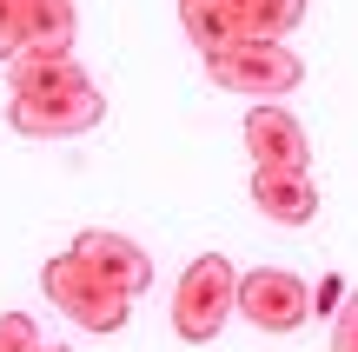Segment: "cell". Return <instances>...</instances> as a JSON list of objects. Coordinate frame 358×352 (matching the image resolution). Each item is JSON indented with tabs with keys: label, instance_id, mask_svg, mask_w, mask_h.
<instances>
[{
	"label": "cell",
	"instance_id": "obj_16",
	"mask_svg": "<svg viewBox=\"0 0 358 352\" xmlns=\"http://www.w3.org/2000/svg\"><path fill=\"white\" fill-rule=\"evenodd\" d=\"M312 306H319V313H325V319H332V313H338V306H345V279H338V273H332V279H325V286H319V293H312Z\"/></svg>",
	"mask_w": 358,
	"mask_h": 352
},
{
	"label": "cell",
	"instance_id": "obj_8",
	"mask_svg": "<svg viewBox=\"0 0 358 352\" xmlns=\"http://www.w3.org/2000/svg\"><path fill=\"white\" fill-rule=\"evenodd\" d=\"M252 206L272 226H306L319 213V186L306 173H292V167H252Z\"/></svg>",
	"mask_w": 358,
	"mask_h": 352
},
{
	"label": "cell",
	"instance_id": "obj_14",
	"mask_svg": "<svg viewBox=\"0 0 358 352\" xmlns=\"http://www.w3.org/2000/svg\"><path fill=\"white\" fill-rule=\"evenodd\" d=\"M332 352H358V293H345V306L332 313Z\"/></svg>",
	"mask_w": 358,
	"mask_h": 352
},
{
	"label": "cell",
	"instance_id": "obj_12",
	"mask_svg": "<svg viewBox=\"0 0 358 352\" xmlns=\"http://www.w3.org/2000/svg\"><path fill=\"white\" fill-rule=\"evenodd\" d=\"M245 7V40H285L306 20V0H239Z\"/></svg>",
	"mask_w": 358,
	"mask_h": 352
},
{
	"label": "cell",
	"instance_id": "obj_4",
	"mask_svg": "<svg viewBox=\"0 0 358 352\" xmlns=\"http://www.w3.org/2000/svg\"><path fill=\"white\" fill-rule=\"evenodd\" d=\"M106 120V93L93 87H66V93H7V127L27 140H73L93 133Z\"/></svg>",
	"mask_w": 358,
	"mask_h": 352
},
{
	"label": "cell",
	"instance_id": "obj_10",
	"mask_svg": "<svg viewBox=\"0 0 358 352\" xmlns=\"http://www.w3.org/2000/svg\"><path fill=\"white\" fill-rule=\"evenodd\" d=\"M179 27L199 53H213V47L245 40V7L239 0H179Z\"/></svg>",
	"mask_w": 358,
	"mask_h": 352
},
{
	"label": "cell",
	"instance_id": "obj_15",
	"mask_svg": "<svg viewBox=\"0 0 358 352\" xmlns=\"http://www.w3.org/2000/svg\"><path fill=\"white\" fill-rule=\"evenodd\" d=\"M20 53V20H13V0H0V60Z\"/></svg>",
	"mask_w": 358,
	"mask_h": 352
},
{
	"label": "cell",
	"instance_id": "obj_13",
	"mask_svg": "<svg viewBox=\"0 0 358 352\" xmlns=\"http://www.w3.org/2000/svg\"><path fill=\"white\" fill-rule=\"evenodd\" d=\"M0 352H40V326L27 313H0Z\"/></svg>",
	"mask_w": 358,
	"mask_h": 352
},
{
	"label": "cell",
	"instance_id": "obj_2",
	"mask_svg": "<svg viewBox=\"0 0 358 352\" xmlns=\"http://www.w3.org/2000/svg\"><path fill=\"white\" fill-rule=\"evenodd\" d=\"M206 73L219 80L226 93H252V100H285V93L306 80L299 53L285 40H232V47L206 53Z\"/></svg>",
	"mask_w": 358,
	"mask_h": 352
},
{
	"label": "cell",
	"instance_id": "obj_1",
	"mask_svg": "<svg viewBox=\"0 0 358 352\" xmlns=\"http://www.w3.org/2000/svg\"><path fill=\"white\" fill-rule=\"evenodd\" d=\"M232 306H239V273H232V260L226 253H199V260L179 273V286H173V332L186 346H206V339H219Z\"/></svg>",
	"mask_w": 358,
	"mask_h": 352
},
{
	"label": "cell",
	"instance_id": "obj_5",
	"mask_svg": "<svg viewBox=\"0 0 358 352\" xmlns=\"http://www.w3.org/2000/svg\"><path fill=\"white\" fill-rule=\"evenodd\" d=\"M239 313L252 319L259 332H299L319 306H312V286L285 266H252L239 273Z\"/></svg>",
	"mask_w": 358,
	"mask_h": 352
},
{
	"label": "cell",
	"instance_id": "obj_6",
	"mask_svg": "<svg viewBox=\"0 0 358 352\" xmlns=\"http://www.w3.org/2000/svg\"><path fill=\"white\" fill-rule=\"evenodd\" d=\"M73 260H87L93 273H100L106 286H120L127 300H140V293L153 286V260H146V246H133L127 233H106V226L73 233Z\"/></svg>",
	"mask_w": 358,
	"mask_h": 352
},
{
	"label": "cell",
	"instance_id": "obj_9",
	"mask_svg": "<svg viewBox=\"0 0 358 352\" xmlns=\"http://www.w3.org/2000/svg\"><path fill=\"white\" fill-rule=\"evenodd\" d=\"M20 53H73V0H13Z\"/></svg>",
	"mask_w": 358,
	"mask_h": 352
},
{
	"label": "cell",
	"instance_id": "obj_17",
	"mask_svg": "<svg viewBox=\"0 0 358 352\" xmlns=\"http://www.w3.org/2000/svg\"><path fill=\"white\" fill-rule=\"evenodd\" d=\"M40 352H73V346H47V339H40Z\"/></svg>",
	"mask_w": 358,
	"mask_h": 352
},
{
	"label": "cell",
	"instance_id": "obj_7",
	"mask_svg": "<svg viewBox=\"0 0 358 352\" xmlns=\"http://www.w3.org/2000/svg\"><path fill=\"white\" fill-rule=\"evenodd\" d=\"M245 153H252V167H292V173H306L312 146H306L299 113H285L279 100H259L252 120H245Z\"/></svg>",
	"mask_w": 358,
	"mask_h": 352
},
{
	"label": "cell",
	"instance_id": "obj_11",
	"mask_svg": "<svg viewBox=\"0 0 358 352\" xmlns=\"http://www.w3.org/2000/svg\"><path fill=\"white\" fill-rule=\"evenodd\" d=\"M7 87L13 93H66V87H87V73H80L73 53H13Z\"/></svg>",
	"mask_w": 358,
	"mask_h": 352
},
{
	"label": "cell",
	"instance_id": "obj_3",
	"mask_svg": "<svg viewBox=\"0 0 358 352\" xmlns=\"http://www.w3.org/2000/svg\"><path fill=\"white\" fill-rule=\"evenodd\" d=\"M40 286H47V300L60 306L73 326H87V332H120V326H127V313H133L127 293L106 286V279L93 273L87 260H73V253H53L47 273H40Z\"/></svg>",
	"mask_w": 358,
	"mask_h": 352
}]
</instances>
